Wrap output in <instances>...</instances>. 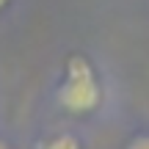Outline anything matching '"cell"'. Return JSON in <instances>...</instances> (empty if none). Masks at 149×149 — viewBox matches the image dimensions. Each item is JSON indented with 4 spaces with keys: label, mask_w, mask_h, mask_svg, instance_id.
<instances>
[{
    "label": "cell",
    "mask_w": 149,
    "mask_h": 149,
    "mask_svg": "<svg viewBox=\"0 0 149 149\" xmlns=\"http://www.w3.org/2000/svg\"><path fill=\"white\" fill-rule=\"evenodd\" d=\"M102 100L100 80L94 74V66L83 55H72L66 61L64 83L58 86V105L69 113H91L97 111Z\"/></svg>",
    "instance_id": "6da1fadb"
},
{
    "label": "cell",
    "mask_w": 149,
    "mask_h": 149,
    "mask_svg": "<svg viewBox=\"0 0 149 149\" xmlns=\"http://www.w3.org/2000/svg\"><path fill=\"white\" fill-rule=\"evenodd\" d=\"M44 149H80V144H77L74 135L61 133V135H55V138H50L47 144H44Z\"/></svg>",
    "instance_id": "7a4b0ae2"
},
{
    "label": "cell",
    "mask_w": 149,
    "mask_h": 149,
    "mask_svg": "<svg viewBox=\"0 0 149 149\" xmlns=\"http://www.w3.org/2000/svg\"><path fill=\"white\" fill-rule=\"evenodd\" d=\"M124 149H149V133H146V135H135V138L130 141Z\"/></svg>",
    "instance_id": "3957f363"
},
{
    "label": "cell",
    "mask_w": 149,
    "mask_h": 149,
    "mask_svg": "<svg viewBox=\"0 0 149 149\" xmlns=\"http://www.w3.org/2000/svg\"><path fill=\"white\" fill-rule=\"evenodd\" d=\"M3 6H8V0H0V8H3Z\"/></svg>",
    "instance_id": "277c9868"
},
{
    "label": "cell",
    "mask_w": 149,
    "mask_h": 149,
    "mask_svg": "<svg viewBox=\"0 0 149 149\" xmlns=\"http://www.w3.org/2000/svg\"><path fill=\"white\" fill-rule=\"evenodd\" d=\"M0 149H8V146H6V144H3V141H0Z\"/></svg>",
    "instance_id": "5b68a950"
}]
</instances>
